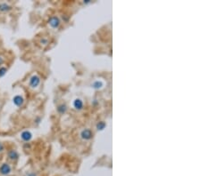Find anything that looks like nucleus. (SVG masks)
<instances>
[{
	"label": "nucleus",
	"mask_w": 201,
	"mask_h": 176,
	"mask_svg": "<svg viewBox=\"0 0 201 176\" xmlns=\"http://www.w3.org/2000/svg\"><path fill=\"white\" fill-rule=\"evenodd\" d=\"M12 172V167L8 163H3L0 165V174L3 176L9 175Z\"/></svg>",
	"instance_id": "nucleus-1"
},
{
	"label": "nucleus",
	"mask_w": 201,
	"mask_h": 176,
	"mask_svg": "<svg viewBox=\"0 0 201 176\" xmlns=\"http://www.w3.org/2000/svg\"><path fill=\"white\" fill-rule=\"evenodd\" d=\"M40 84V77L38 75H33L29 81V84L31 88H37Z\"/></svg>",
	"instance_id": "nucleus-2"
},
{
	"label": "nucleus",
	"mask_w": 201,
	"mask_h": 176,
	"mask_svg": "<svg viewBox=\"0 0 201 176\" xmlns=\"http://www.w3.org/2000/svg\"><path fill=\"white\" fill-rule=\"evenodd\" d=\"M92 137H93V132H91V129H84L81 132V138L82 140H89L92 139Z\"/></svg>",
	"instance_id": "nucleus-3"
},
{
	"label": "nucleus",
	"mask_w": 201,
	"mask_h": 176,
	"mask_svg": "<svg viewBox=\"0 0 201 176\" xmlns=\"http://www.w3.org/2000/svg\"><path fill=\"white\" fill-rule=\"evenodd\" d=\"M60 23H61L60 20L57 16H52L49 20H48V24H49L50 27L53 28V29H57Z\"/></svg>",
	"instance_id": "nucleus-4"
},
{
	"label": "nucleus",
	"mask_w": 201,
	"mask_h": 176,
	"mask_svg": "<svg viewBox=\"0 0 201 176\" xmlns=\"http://www.w3.org/2000/svg\"><path fill=\"white\" fill-rule=\"evenodd\" d=\"M13 102L17 107H23L24 104V99L22 95L17 94L13 98Z\"/></svg>",
	"instance_id": "nucleus-5"
},
{
	"label": "nucleus",
	"mask_w": 201,
	"mask_h": 176,
	"mask_svg": "<svg viewBox=\"0 0 201 176\" xmlns=\"http://www.w3.org/2000/svg\"><path fill=\"white\" fill-rule=\"evenodd\" d=\"M21 139H22L25 142H29L30 140L32 139V133L30 131L25 130L21 133Z\"/></svg>",
	"instance_id": "nucleus-6"
},
{
	"label": "nucleus",
	"mask_w": 201,
	"mask_h": 176,
	"mask_svg": "<svg viewBox=\"0 0 201 176\" xmlns=\"http://www.w3.org/2000/svg\"><path fill=\"white\" fill-rule=\"evenodd\" d=\"M7 157L11 161H16L19 159V153L15 150H11L7 153Z\"/></svg>",
	"instance_id": "nucleus-7"
},
{
	"label": "nucleus",
	"mask_w": 201,
	"mask_h": 176,
	"mask_svg": "<svg viewBox=\"0 0 201 176\" xmlns=\"http://www.w3.org/2000/svg\"><path fill=\"white\" fill-rule=\"evenodd\" d=\"M83 105H84L83 101L80 98H77L73 101V107L76 110H81L83 109Z\"/></svg>",
	"instance_id": "nucleus-8"
},
{
	"label": "nucleus",
	"mask_w": 201,
	"mask_h": 176,
	"mask_svg": "<svg viewBox=\"0 0 201 176\" xmlns=\"http://www.w3.org/2000/svg\"><path fill=\"white\" fill-rule=\"evenodd\" d=\"M12 10V6L6 3H0V12L7 13Z\"/></svg>",
	"instance_id": "nucleus-9"
},
{
	"label": "nucleus",
	"mask_w": 201,
	"mask_h": 176,
	"mask_svg": "<svg viewBox=\"0 0 201 176\" xmlns=\"http://www.w3.org/2000/svg\"><path fill=\"white\" fill-rule=\"evenodd\" d=\"M91 86H92V88H94V89H96V90H99V89H102V88H103L104 83H103L101 80H97V81H95V82L92 83Z\"/></svg>",
	"instance_id": "nucleus-10"
},
{
	"label": "nucleus",
	"mask_w": 201,
	"mask_h": 176,
	"mask_svg": "<svg viewBox=\"0 0 201 176\" xmlns=\"http://www.w3.org/2000/svg\"><path fill=\"white\" fill-rule=\"evenodd\" d=\"M57 112H58L59 114L63 115V114L65 113L66 110H67V106H66L65 104H60L59 106H57Z\"/></svg>",
	"instance_id": "nucleus-11"
},
{
	"label": "nucleus",
	"mask_w": 201,
	"mask_h": 176,
	"mask_svg": "<svg viewBox=\"0 0 201 176\" xmlns=\"http://www.w3.org/2000/svg\"><path fill=\"white\" fill-rule=\"evenodd\" d=\"M96 127H97V129H98L99 131H103L104 129L106 127V122H104V121L98 122V124L96 125Z\"/></svg>",
	"instance_id": "nucleus-12"
},
{
	"label": "nucleus",
	"mask_w": 201,
	"mask_h": 176,
	"mask_svg": "<svg viewBox=\"0 0 201 176\" xmlns=\"http://www.w3.org/2000/svg\"><path fill=\"white\" fill-rule=\"evenodd\" d=\"M6 72H7V68L6 67H4V66H1L0 67V77H3L5 76Z\"/></svg>",
	"instance_id": "nucleus-13"
},
{
	"label": "nucleus",
	"mask_w": 201,
	"mask_h": 176,
	"mask_svg": "<svg viewBox=\"0 0 201 176\" xmlns=\"http://www.w3.org/2000/svg\"><path fill=\"white\" fill-rule=\"evenodd\" d=\"M40 44H41V45H47L48 44V39L43 38L42 39L40 40Z\"/></svg>",
	"instance_id": "nucleus-14"
},
{
	"label": "nucleus",
	"mask_w": 201,
	"mask_h": 176,
	"mask_svg": "<svg viewBox=\"0 0 201 176\" xmlns=\"http://www.w3.org/2000/svg\"><path fill=\"white\" fill-rule=\"evenodd\" d=\"M4 150H5V145L2 142H0V153L4 152Z\"/></svg>",
	"instance_id": "nucleus-15"
},
{
	"label": "nucleus",
	"mask_w": 201,
	"mask_h": 176,
	"mask_svg": "<svg viewBox=\"0 0 201 176\" xmlns=\"http://www.w3.org/2000/svg\"><path fill=\"white\" fill-rule=\"evenodd\" d=\"M4 58L2 57V56H0V67H1V65L3 64V63H4Z\"/></svg>",
	"instance_id": "nucleus-16"
},
{
	"label": "nucleus",
	"mask_w": 201,
	"mask_h": 176,
	"mask_svg": "<svg viewBox=\"0 0 201 176\" xmlns=\"http://www.w3.org/2000/svg\"><path fill=\"white\" fill-rule=\"evenodd\" d=\"M27 176H37V174L35 173H29Z\"/></svg>",
	"instance_id": "nucleus-17"
},
{
	"label": "nucleus",
	"mask_w": 201,
	"mask_h": 176,
	"mask_svg": "<svg viewBox=\"0 0 201 176\" xmlns=\"http://www.w3.org/2000/svg\"><path fill=\"white\" fill-rule=\"evenodd\" d=\"M83 2H84V4H89V3H91V1H89V0H84Z\"/></svg>",
	"instance_id": "nucleus-18"
}]
</instances>
